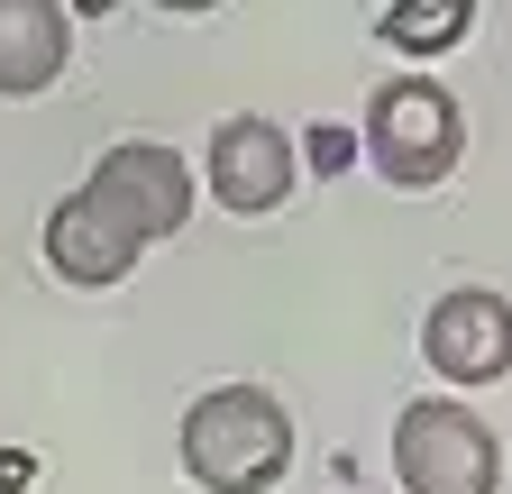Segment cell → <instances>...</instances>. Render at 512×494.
<instances>
[{
	"mask_svg": "<svg viewBox=\"0 0 512 494\" xmlns=\"http://www.w3.org/2000/svg\"><path fill=\"white\" fill-rule=\"evenodd\" d=\"M311 156H320V165H330V174H339V165L357 156V138H348V129H320V138H311Z\"/></svg>",
	"mask_w": 512,
	"mask_h": 494,
	"instance_id": "cell-11",
	"label": "cell"
},
{
	"mask_svg": "<svg viewBox=\"0 0 512 494\" xmlns=\"http://www.w3.org/2000/svg\"><path fill=\"white\" fill-rule=\"evenodd\" d=\"M293 467V412L266 385H211L183 412V476L202 494H275Z\"/></svg>",
	"mask_w": 512,
	"mask_h": 494,
	"instance_id": "cell-1",
	"label": "cell"
},
{
	"mask_svg": "<svg viewBox=\"0 0 512 494\" xmlns=\"http://www.w3.org/2000/svg\"><path fill=\"white\" fill-rule=\"evenodd\" d=\"M46 266H55L64 284L101 293V284H128V275H138V247H128L83 193H64V202L46 211Z\"/></svg>",
	"mask_w": 512,
	"mask_h": 494,
	"instance_id": "cell-7",
	"label": "cell"
},
{
	"mask_svg": "<svg viewBox=\"0 0 512 494\" xmlns=\"http://www.w3.org/2000/svg\"><path fill=\"white\" fill-rule=\"evenodd\" d=\"M202 183H211V202L238 211V220L284 211V202H293V183H302V165H293V129H275L266 110L220 119L211 147H202Z\"/></svg>",
	"mask_w": 512,
	"mask_h": 494,
	"instance_id": "cell-5",
	"label": "cell"
},
{
	"mask_svg": "<svg viewBox=\"0 0 512 494\" xmlns=\"http://www.w3.org/2000/svg\"><path fill=\"white\" fill-rule=\"evenodd\" d=\"M394 476L403 494H503V440L467 403H403Z\"/></svg>",
	"mask_w": 512,
	"mask_h": 494,
	"instance_id": "cell-3",
	"label": "cell"
},
{
	"mask_svg": "<svg viewBox=\"0 0 512 494\" xmlns=\"http://www.w3.org/2000/svg\"><path fill=\"white\" fill-rule=\"evenodd\" d=\"M366 156H375L384 183L430 193V183L458 174V156H467V119H458V101H448L439 83L403 74V83H384V92L366 101Z\"/></svg>",
	"mask_w": 512,
	"mask_h": 494,
	"instance_id": "cell-2",
	"label": "cell"
},
{
	"mask_svg": "<svg viewBox=\"0 0 512 494\" xmlns=\"http://www.w3.org/2000/svg\"><path fill=\"white\" fill-rule=\"evenodd\" d=\"M83 202H92V211H101L128 247H138V257H147L156 238H174V229L192 220V165H183L174 147H156V138H119V147L92 165Z\"/></svg>",
	"mask_w": 512,
	"mask_h": 494,
	"instance_id": "cell-4",
	"label": "cell"
},
{
	"mask_svg": "<svg viewBox=\"0 0 512 494\" xmlns=\"http://www.w3.org/2000/svg\"><path fill=\"white\" fill-rule=\"evenodd\" d=\"M421 357H430V376H448V385H503L512 376V302L485 293V284L439 293L430 321H421Z\"/></svg>",
	"mask_w": 512,
	"mask_h": 494,
	"instance_id": "cell-6",
	"label": "cell"
},
{
	"mask_svg": "<svg viewBox=\"0 0 512 494\" xmlns=\"http://www.w3.org/2000/svg\"><path fill=\"white\" fill-rule=\"evenodd\" d=\"M467 28H476V0H394V10L375 19V37L394 55H448Z\"/></svg>",
	"mask_w": 512,
	"mask_h": 494,
	"instance_id": "cell-9",
	"label": "cell"
},
{
	"mask_svg": "<svg viewBox=\"0 0 512 494\" xmlns=\"http://www.w3.org/2000/svg\"><path fill=\"white\" fill-rule=\"evenodd\" d=\"M37 485V458L28 449H0V494H28Z\"/></svg>",
	"mask_w": 512,
	"mask_h": 494,
	"instance_id": "cell-10",
	"label": "cell"
},
{
	"mask_svg": "<svg viewBox=\"0 0 512 494\" xmlns=\"http://www.w3.org/2000/svg\"><path fill=\"white\" fill-rule=\"evenodd\" d=\"M64 55H74V10H55V0H0V92L28 101L64 74Z\"/></svg>",
	"mask_w": 512,
	"mask_h": 494,
	"instance_id": "cell-8",
	"label": "cell"
}]
</instances>
